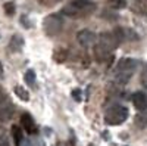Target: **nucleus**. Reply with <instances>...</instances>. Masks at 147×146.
<instances>
[{
	"instance_id": "15",
	"label": "nucleus",
	"mask_w": 147,
	"mask_h": 146,
	"mask_svg": "<svg viewBox=\"0 0 147 146\" xmlns=\"http://www.w3.org/2000/svg\"><path fill=\"white\" fill-rule=\"evenodd\" d=\"M107 3H109V6L112 7V9H116V10H119V9H124V7H127V0H107Z\"/></svg>"
},
{
	"instance_id": "21",
	"label": "nucleus",
	"mask_w": 147,
	"mask_h": 146,
	"mask_svg": "<svg viewBox=\"0 0 147 146\" xmlns=\"http://www.w3.org/2000/svg\"><path fill=\"white\" fill-rule=\"evenodd\" d=\"M41 2L44 3V5H55V3H57V2H60V0H41Z\"/></svg>"
},
{
	"instance_id": "3",
	"label": "nucleus",
	"mask_w": 147,
	"mask_h": 146,
	"mask_svg": "<svg viewBox=\"0 0 147 146\" xmlns=\"http://www.w3.org/2000/svg\"><path fill=\"white\" fill-rule=\"evenodd\" d=\"M137 68V60L131 59V58H122L115 69V81L121 86H124L129 81V78L132 77L134 71Z\"/></svg>"
},
{
	"instance_id": "16",
	"label": "nucleus",
	"mask_w": 147,
	"mask_h": 146,
	"mask_svg": "<svg viewBox=\"0 0 147 146\" xmlns=\"http://www.w3.org/2000/svg\"><path fill=\"white\" fill-rule=\"evenodd\" d=\"M25 81L30 84V86H34V81H35V74L32 69H28L25 72Z\"/></svg>"
},
{
	"instance_id": "24",
	"label": "nucleus",
	"mask_w": 147,
	"mask_h": 146,
	"mask_svg": "<svg viewBox=\"0 0 147 146\" xmlns=\"http://www.w3.org/2000/svg\"><path fill=\"white\" fill-rule=\"evenodd\" d=\"M136 2H138V3H143V2H144V0H136Z\"/></svg>"
},
{
	"instance_id": "4",
	"label": "nucleus",
	"mask_w": 147,
	"mask_h": 146,
	"mask_svg": "<svg viewBox=\"0 0 147 146\" xmlns=\"http://www.w3.org/2000/svg\"><path fill=\"white\" fill-rule=\"evenodd\" d=\"M128 118V109L124 105H112L105 114V121L109 126H119Z\"/></svg>"
},
{
	"instance_id": "14",
	"label": "nucleus",
	"mask_w": 147,
	"mask_h": 146,
	"mask_svg": "<svg viewBox=\"0 0 147 146\" xmlns=\"http://www.w3.org/2000/svg\"><path fill=\"white\" fill-rule=\"evenodd\" d=\"M134 123H136V126L138 127V128H144V127H147V114H137L136 115V120H134Z\"/></svg>"
},
{
	"instance_id": "20",
	"label": "nucleus",
	"mask_w": 147,
	"mask_h": 146,
	"mask_svg": "<svg viewBox=\"0 0 147 146\" xmlns=\"http://www.w3.org/2000/svg\"><path fill=\"white\" fill-rule=\"evenodd\" d=\"M80 94H81V90H80V89H75V90H72V96L75 97L77 101H81V97H80Z\"/></svg>"
},
{
	"instance_id": "19",
	"label": "nucleus",
	"mask_w": 147,
	"mask_h": 146,
	"mask_svg": "<svg viewBox=\"0 0 147 146\" xmlns=\"http://www.w3.org/2000/svg\"><path fill=\"white\" fill-rule=\"evenodd\" d=\"M0 146H10V142L5 134H0Z\"/></svg>"
},
{
	"instance_id": "9",
	"label": "nucleus",
	"mask_w": 147,
	"mask_h": 146,
	"mask_svg": "<svg viewBox=\"0 0 147 146\" xmlns=\"http://www.w3.org/2000/svg\"><path fill=\"white\" fill-rule=\"evenodd\" d=\"M15 114V105L10 102H3L0 103V123H6L9 121Z\"/></svg>"
},
{
	"instance_id": "17",
	"label": "nucleus",
	"mask_w": 147,
	"mask_h": 146,
	"mask_svg": "<svg viewBox=\"0 0 147 146\" xmlns=\"http://www.w3.org/2000/svg\"><path fill=\"white\" fill-rule=\"evenodd\" d=\"M140 83L143 84V86L147 89V64L143 67L141 69V74H140Z\"/></svg>"
},
{
	"instance_id": "8",
	"label": "nucleus",
	"mask_w": 147,
	"mask_h": 146,
	"mask_svg": "<svg viewBox=\"0 0 147 146\" xmlns=\"http://www.w3.org/2000/svg\"><path fill=\"white\" fill-rule=\"evenodd\" d=\"M131 101H132V105L134 108L137 109V111H147V94L143 93V92H136L132 94L131 97Z\"/></svg>"
},
{
	"instance_id": "12",
	"label": "nucleus",
	"mask_w": 147,
	"mask_h": 146,
	"mask_svg": "<svg viewBox=\"0 0 147 146\" xmlns=\"http://www.w3.org/2000/svg\"><path fill=\"white\" fill-rule=\"evenodd\" d=\"M53 59L59 64L65 62V60L68 59V50L66 49H57V50H55V53H53Z\"/></svg>"
},
{
	"instance_id": "13",
	"label": "nucleus",
	"mask_w": 147,
	"mask_h": 146,
	"mask_svg": "<svg viewBox=\"0 0 147 146\" xmlns=\"http://www.w3.org/2000/svg\"><path fill=\"white\" fill-rule=\"evenodd\" d=\"M15 94L19 97L21 101H24V102L30 101V93L25 90V87H22V86H16L15 87Z\"/></svg>"
},
{
	"instance_id": "18",
	"label": "nucleus",
	"mask_w": 147,
	"mask_h": 146,
	"mask_svg": "<svg viewBox=\"0 0 147 146\" xmlns=\"http://www.w3.org/2000/svg\"><path fill=\"white\" fill-rule=\"evenodd\" d=\"M5 12H6V15H13L15 14V3L13 2H7V3H5Z\"/></svg>"
},
{
	"instance_id": "1",
	"label": "nucleus",
	"mask_w": 147,
	"mask_h": 146,
	"mask_svg": "<svg viewBox=\"0 0 147 146\" xmlns=\"http://www.w3.org/2000/svg\"><path fill=\"white\" fill-rule=\"evenodd\" d=\"M118 46L116 39L113 37L112 33H102L97 37L93 49H94V58L97 62H105L106 59H112L113 58V50Z\"/></svg>"
},
{
	"instance_id": "10",
	"label": "nucleus",
	"mask_w": 147,
	"mask_h": 146,
	"mask_svg": "<svg viewBox=\"0 0 147 146\" xmlns=\"http://www.w3.org/2000/svg\"><path fill=\"white\" fill-rule=\"evenodd\" d=\"M12 131V137H13V143L15 146H21L22 145V139H24V131L19 126H12L10 128Z\"/></svg>"
},
{
	"instance_id": "7",
	"label": "nucleus",
	"mask_w": 147,
	"mask_h": 146,
	"mask_svg": "<svg viewBox=\"0 0 147 146\" xmlns=\"http://www.w3.org/2000/svg\"><path fill=\"white\" fill-rule=\"evenodd\" d=\"M21 126H22V130L28 133V134H35L37 133V126H35V121L34 118L30 115V114H22L21 115Z\"/></svg>"
},
{
	"instance_id": "23",
	"label": "nucleus",
	"mask_w": 147,
	"mask_h": 146,
	"mask_svg": "<svg viewBox=\"0 0 147 146\" xmlns=\"http://www.w3.org/2000/svg\"><path fill=\"white\" fill-rule=\"evenodd\" d=\"M0 77H3V65L0 62Z\"/></svg>"
},
{
	"instance_id": "2",
	"label": "nucleus",
	"mask_w": 147,
	"mask_h": 146,
	"mask_svg": "<svg viewBox=\"0 0 147 146\" xmlns=\"http://www.w3.org/2000/svg\"><path fill=\"white\" fill-rule=\"evenodd\" d=\"M94 10H96V3L91 0H74L62 9V14L69 18H82L90 15Z\"/></svg>"
},
{
	"instance_id": "22",
	"label": "nucleus",
	"mask_w": 147,
	"mask_h": 146,
	"mask_svg": "<svg viewBox=\"0 0 147 146\" xmlns=\"http://www.w3.org/2000/svg\"><path fill=\"white\" fill-rule=\"evenodd\" d=\"M5 101H6V94L3 90H0V103H3Z\"/></svg>"
},
{
	"instance_id": "6",
	"label": "nucleus",
	"mask_w": 147,
	"mask_h": 146,
	"mask_svg": "<svg viewBox=\"0 0 147 146\" xmlns=\"http://www.w3.org/2000/svg\"><path fill=\"white\" fill-rule=\"evenodd\" d=\"M97 37H96V34L90 30H81L78 34H77V41L80 43L81 47L84 49H87V47H93L94 43H96Z\"/></svg>"
},
{
	"instance_id": "11",
	"label": "nucleus",
	"mask_w": 147,
	"mask_h": 146,
	"mask_svg": "<svg viewBox=\"0 0 147 146\" xmlns=\"http://www.w3.org/2000/svg\"><path fill=\"white\" fill-rule=\"evenodd\" d=\"M22 46H24V40H22L21 35H18V34H15L13 37L10 39V41H9V49L12 52H19L22 49Z\"/></svg>"
},
{
	"instance_id": "5",
	"label": "nucleus",
	"mask_w": 147,
	"mask_h": 146,
	"mask_svg": "<svg viewBox=\"0 0 147 146\" xmlns=\"http://www.w3.org/2000/svg\"><path fill=\"white\" fill-rule=\"evenodd\" d=\"M63 28V18L60 14H50L43 21V30L47 35H57Z\"/></svg>"
}]
</instances>
